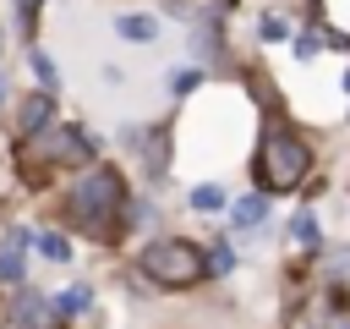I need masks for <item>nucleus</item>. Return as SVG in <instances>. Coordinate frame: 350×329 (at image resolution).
I'll return each mask as SVG.
<instances>
[{"instance_id":"f257e3e1","label":"nucleus","mask_w":350,"mask_h":329,"mask_svg":"<svg viewBox=\"0 0 350 329\" xmlns=\"http://www.w3.org/2000/svg\"><path fill=\"white\" fill-rule=\"evenodd\" d=\"M306 164H312V143H306L279 110H268V121H262V148H257V181H262L268 192H295L301 175H306Z\"/></svg>"},{"instance_id":"f03ea898","label":"nucleus","mask_w":350,"mask_h":329,"mask_svg":"<svg viewBox=\"0 0 350 329\" xmlns=\"http://www.w3.org/2000/svg\"><path fill=\"white\" fill-rule=\"evenodd\" d=\"M120 208H126V186L109 164L88 170L77 186H71V219L82 230H93L98 241H115L120 236Z\"/></svg>"},{"instance_id":"7ed1b4c3","label":"nucleus","mask_w":350,"mask_h":329,"mask_svg":"<svg viewBox=\"0 0 350 329\" xmlns=\"http://www.w3.org/2000/svg\"><path fill=\"white\" fill-rule=\"evenodd\" d=\"M137 269H142L153 285H197V280L208 274V258H202L191 241L164 236V241H148V247H142Z\"/></svg>"},{"instance_id":"20e7f679","label":"nucleus","mask_w":350,"mask_h":329,"mask_svg":"<svg viewBox=\"0 0 350 329\" xmlns=\"http://www.w3.org/2000/svg\"><path fill=\"white\" fill-rule=\"evenodd\" d=\"M49 148H44V164H82V159H93V137H82L77 126H60L55 137H44Z\"/></svg>"},{"instance_id":"39448f33","label":"nucleus","mask_w":350,"mask_h":329,"mask_svg":"<svg viewBox=\"0 0 350 329\" xmlns=\"http://www.w3.org/2000/svg\"><path fill=\"white\" fill-rule=\"evenodd\" d=\"M22 247H27V230H11L5 247H0V285H16L22 280Z\"/></svg>"},{"instance_id":"423d86ee","label":"nucleus","mask_w":350,"mask_h":329,"mask_svg":"<svg viewBox=\"0 0 350 329\" xmlns=\"http://www.w3.org/2000/svg\"><path fill=\"white\" fill-rule=\"evenodd\" d=\"M11 318H16L22 329H44V324H49V302H44L38 291H22V296H16V313H11Z\"/></svg>"},{"instance_id":"0eeeda50","label":"nucleus","mask_w":350,"mask_h":329,"mask_svg":"<svg viewBox=\"0 0 350 329\" xmlns=\"http://www.w3.org/2000/svg\"><path fill=\"white\" fill-rule=\"evenodd\" d=\"M49 110H55V104H49L44 93H38V99H27V110H22V137H33V132L49 121Z\"/></svg>"},{"instance_id":"6e6552de","label":"nucleus","mask_w":350,"mask_h":329,"mask_svg":"<svg viewBox=\"0 0 350 329\" xmlns=\"http://www.w3.org/2000/svg\"><path fill=\"white\" fill-rule=\"evenodd\" d=\"M115 27H120V38H153V33H159L153 16H120Z\"/></svg>"},{"instance_id":"1a4fd4ad","label":"nucleus","mask_w":350,"mask_h":329,"mask_svg":"<svg viewBox=\"0 0 350 329\" xmlns=\"http://www.w3.org/2000/svg\"><path fill=\"white\" fill-rule=\"evenodd\" d=\"M290 236H295V241H301V247H317V219H312V214H306V208H301V214H295V219H290Z\"/></svg>"},{"instance_id":"9d476101","label":"nucleus","mask_w":350,"mask_h":329,"mask_svg":"<svg viewBox=\"0 0 350 329\" xmlns=\"http://www.w3.org/2000/svg\"><path fill=\"white\" fill-rule=\"evenodd\" d=\"M191 208L213 214V208H224V192H219V186H191Z\"/></svg>"},{"instance_id":"9b49d317","label":"nucleus","mask_w":350,"mask_h":329,"mask_svg":"<svg viewBox=\"0 0 350 329\" xmlns=\"http://www.w3.org/2000/svg\"><path fill=\"white\" fill-rule=\"evenodd\" d=\"M262 214H268V197H262V192H257V197H246V203L235 208V219H241V225H257Z\"/></svg>"},{"instance_id":"f8f14e48","label":"nucleus","mask_w":350,"mask_h":329,"mask_svg":"<svg viewBox=\"0 0 350 329\" xmlns=\"http://www.w3.org/2000/svg\"><path fill=\"white\" fill-rule=\"evenodd\" d=\"M33 77H38L44 88H55V82H60V77H55V60H49L44 49H33Z\"/></svg>"},{"instance_id":"ddd939ff","label":"nucleus","mask_w":350,"mask_h":329,"mask_svg":"<svg viewBox=\"0 0 350 329\" xmlns=\"http://www.w3.org/2000/svg\"><path fill=\"white\" fill-rule=\"evenodd\" d=\"M88 302H93V296H88V291H82V285H71V291H66V296H60V302H55V313H82V307H88Z\"/></svg>"},{"instance_id":"4468645a","label":"nucleus","mask_w":350,"mask_h":329,"mask_svg":"<svg viewBox=\"0 0 350 329\" xmlns=\"http://www.w3.org/2000/svg\"><path fill=\"white\" fill-rule=\"evenodd\" d=\"M38 252H44V258H55V263H60V258H66V252H71V247H66V241H60V236H38Z\"/></svg>"},{"instance_id":"2eb2a0df","label":"nucleus","mask_w":350,"mask_h":329,"mask_svg":"<svg viewBox=\"0 0 350 329\" xmlns=\"http://www.w3.org/2000/svg\"><path fill=\"white\" fill-rule=\"evenodd\" d=\"M170 88H175V93H191V88H197V71H175Z\"/></svg>"},{"instance_id":"dca6fc26","label":"nucleus","mask_w":350,"mask_h":329,"mask_svg":"<svg viewBox=\"0 0 350 329\" xmlns=\"http://www.w3.org/2000/svg\"><path fill=\"white\" fill-rule=\"evenodd\" d=\"M16 5H22V33H33V5L38 0H16Z\"/></svg>"},{"instance_id":"f3484780","label":"nucleus","mask_w":350,"mask_h":329,"mask_svg":"<svg viewBox=\"0 0 350 329\" xmlns=\"http://www.w3.org/2000/svg\"><path fill=\"white\" fill-rule=\"evenodd\" d=\"M345 88H350V77H345Z\"/></svg>"}]
</instances>
